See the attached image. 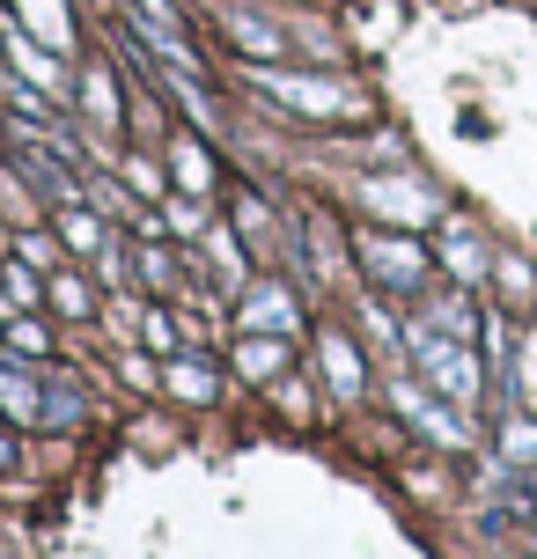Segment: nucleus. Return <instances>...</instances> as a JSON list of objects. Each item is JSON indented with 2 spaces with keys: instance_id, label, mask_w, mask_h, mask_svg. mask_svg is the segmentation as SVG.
Returning <instances> with one entry per match:
<instances>
[{
  "instance_id": "nucleus-5",
  "label": "nucleus",
  "mask_w": 537,
  "mask_h": 559,
  "mask_svg": "<svg viewBox=\"0 0 537 559\" xmlns=\"http://www.w3.org/2000/svg\"><path fill=\"white\" fill-rule=\"evenodd\" d=\"M281 96H295L302 111H354V88H310V82H273Z\"/></svg>"
},
{
  "instance_id": "nucleus-4",
  "label": "nucleus",
  "mask_w": 537,
  "mask_h": 559,
  "mask_svg": "<svg viewBox=\"0 0 537 559\" xmlns=\"http://www.w3.org/2000/svg\"><path fill=\"white\" fill-rule=\"evenodd\" d=\"M368 258H375L383 280H405V287L420 280V251H413V243H368Z\"/></svg>"
},
{
  "instance_id": "nucleus-8",
  "label": "nucleus",
  "mask_w": 537,
  "mask_h": 559,
  "mask_svg": "<svg viewBox=\"0 0 537 559\" xmlns=\"http://www.w3.org/2000/svg\"><path fill=\"white\" fill-rule=\"evenodd\" d=\"M368 199H375L383 214H405V222H420V214H427V199H420V192H397V185H375Z\"/></svg>"
},
{
  "instance_id": "nucleus-3",
  "label": "nucleus",
  "mask_w": 537,
  "mask_h": 559,
  "mask_svg": "<svg viewBox=\"0 0 537 559\" xmlns=\"http://www.w3.org/2000/svg\"><path fill=\"white\" fill-rule=\"evenodd\" d=\"M397 413H413L427 427V435H434V442H464V427H456L450 413H434V405H427L420 391H405V383H397Z\"/></svg>"
},
{
  "instance_id": "nucleus-10",
  "label": "nucleus",
  "mask_w": 537,
  "mask_h": 559,
  "mask_svg": "<svg viewBox=\"0 0 537 559\" xmlns=\"http://www.w3.org/2000/svg\"><path fill=\"white\" fill-rule=\"evenodd\" d=\"M450 265H456V273H479V243H472L464 228H456V236H450Z\"/></svg>"
},
{
  "instance_id": "nucleus-9",
  "label": "nucleus",
  "mask_w": 537,
  "mask_h": 559,
  "mask_svg": "<svg viewBox=\"0 0 537 559\" xmlns=\"http://www.w3.org/2000/svg\"><path fill=\"white\" fill-rule=\"evenodd\" d=\"M45 419H52V427H74V419H82V397L74 391H45Z\"/></svg>"
},
{
  "instance_id": "nucleus-2",
  "label": "nucleus",
  "mask_w": 537,
  "mask_h": 559,
  "mask_svg": "<svg viewBox=\"0 0 537 559\" xmlns=\"http://www.w3.org/2000/svg\"><path fill=\"white\" fill-rule=\"evenodd\" d=\"M243 324H251V332H295V302H287V287H258L251 309H243Z\"/></svg>"
},
{
  "instance_id": "nucleus-6",
  "label": "nucleus",
  "mask_w": 537,
  "mask_h": 559,
  "mask_svg": "<svg viewBox=\"0 0 537 559\" xmlns=\"http://www.w3.org/2000/svg\"><path fill=\"white\" fill-rule=\"evenodd\" d=\"M324 368H332V391H361V354L346 346V338H324Z\"/></svg>"
},
{
  "instance_id": "nucleus-1",
  "label": "nucleus",
  "mask_w": 537,
  "mask_h": 559,
  "mask_svg": "<svg viewBox=\"0 0 537 559\" xmlns=\"http://www.w3.org/2000/svg\"><path fill=\"white\" fill-rule=\"evenodd\" d=\"M413 354L427 361V376H434V383H442L450 397H472V391H479V361H472L464 346H442V338H413Z\"/></svg>"
},
{
  "instance_id": "nucleus-7",
  "label": "nucleus",
  "mask_w": 537,
  "mask_h": 559,
  "mask_svg": "<svg viewBox=\"0 0 537 559\" xmlns=\"http://www.w3.org/2000/svg\"><path fill=\"white\" fill-rule=\"evenodd\" d=\"M228 23H236V45H243V52H281V45H287L265 15H228Z\"/></svg>"
},
{
  "instance_id": "nucleus-11",
  "label": "nucleus",
  "mask_w": 537,
  "mask_h": 559,
  "mask_svg": "<svg viewBox=\"0 0 537 559\" xmlns=\"http://www.w3.org/2000/svg\"><path fill=\"white\" fill-rule=\"evenodd\" d=\"M8 464H15V442H8V435H0V472H8Z\"/></svg>"
}]
</instances>
